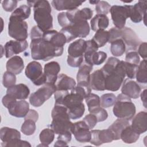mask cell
Listing matches in <instances>:
<instances>
[{"label":"cell","mask_w":147,"mask_h":147,"mask_svg":"<svg viewBox=\"0 0 147 147\" xmlns=\"http://www.w3.org/2000/svg\"><path fill=\"white\" fill-rule=\"evenodd\" d=\"M56 105L65 107L70 119H76L81 118L85 111L84 98L73 89L68 90H56L54 93Z\"/></svg>","instance_id":"obj_1"},{"label":"cell","mask_w":147,"mask_h":147,"mask_svg":"<svg viewBox=\"0 0 147 147\" xmlns=\"http://www.w3.org/2000/svg\"><path fill=\"white\" fill-rule=\"evenodd\" d=\"M51 115L52 121L50 126L55 133L59 135L57 140L69 142L72 138L73 123L70 121L67 108L63 105L55 104Z\"/></svg>","instance_id":"obj_2"},{"label":"cell","mask_w":147,"mask_h":147,"mask_svg":"<svg viewBox=\"0 0 147 147\" xmlns=\"http://www.w3.org/2000/svg\"><path fill=\"white\" fill-rule=\"evenodd\" d=\"M30 48L33 59L43 61H48L55 57L60 56L64 50V48L56 47L51 41L42 37L32 40Z\"/></svg>","instance_id":"obj_3"},{"label":"cell","mask_w":147,"mask_h":147,"mask_svg":"<svg viewBox=\"0 0 147 147\" xmlns=\"http://www.w3.org/2000/svg\"><path fill=\"white\" fill-rule=\"evenodd\" d=\"M34 19L37 26L46 32L53 28V17L51 15V7L48 1H36L33 5Z\"/></svg>","instance_id":"obj_4"},{"label":"cell","mask_w":147,"mask_h":147,"mask_svg":"<svg viewBox=\"0 0 147 147\" xmlns=\"http://www.w3.org/2000/svg\"><path fill=\"white\" fill-rule=\"evenodd\" d=\"M108 32L109 34L108 42L111 43L117 39H121L126 45V51H136L140 44V39L130 28L124 27L119 29L114 27L111 28Z\"/></svg>","instance_id":"obj_5"},{"label":"cell","mask_w":147,"mask_h":147,"mask_svg":"<svg viewBox=\"0 0 147 147\" xmlns=\"http://www.w3.org/2000/svg\"><path fill=\"white\" fill-rule=\"evenodd\" d=\"M113 111L118 118L127 121L132 119L135 115L136 109L131 98L121 93L116 97V100L113 105Z\"/></svg>","instance_id":"obj_6"},{"label":"cell","mask_w":147,"mask_h":147,"mask_svg":"<svg viewBox=\"0 0 147 147\" xmlns=\"http://www.w3.org/2000/svg\"><path fill=\"white\" fill-rule=\"evenodd\" d=\"M92 15L93 11L90 8L84 7L80 10L76 9L59 13L57 15V21L59 24L62 28H65L76 21H87V20L92 18Z\"/></svg>","instance_id":"obj_7"},{"label":"cell","mask_w":147,"mask_h":147,"mask_svg":"<svg viewBox=\"0 0 147 147\" xmlns=\"http://www.w3.org/2000/svg\"><path fill=\"white\" fill-rule=\"evenodd\" d=\"M90 30V25L87 21H78L63 28L60 32L65 36L67 42H69L77 37L85 38L89 34Z\"/></svg>","instance_id":"obj_8"},{"label":"cell","mask_w":147,"mask_h":147,"mask_svg":"<svg viewBox=\"0 0 147 147\" xmlns=\"http://www.w3.org/2000/svg\"><path fill=\"white\" fill-rule=\"evenodd\" d=\"M28 26L26 21L10 16L8 24L9 35L17 41H25L28 37Z\"/></svg>","instance_id":"obj_9"},{"label":"cell","mask_w":147,"mask_h":147,"mask_svg":"<svg viewBox=\"0 0 147 147\" xmlns=\"http://www.w3.org/2000/svg\"><path fill=\"white\" fill-rule=\"evenodd\" d=\"M125 76L122 61L120 60L115 69L105 76V90L111 91H118L123 83Z\"/></svg>","instance_id":"obj_10"},{"label":"cell","mask_w":147,"mask_h":147,"mask_svg":"<svg viewBox=\"0 0 147 147\" xmlns=\"http://www.w3.org/2000/svg\"><path fill=\"white\" fill-rule=\"evenodd\" d=\"M55 91V85L47 83L34 92L31 94L29 96V102L34 107H40L49 99Z\"/></svg>","instance_id":"obj_11"},{"label":"cell","mask_w":147,"mask_h":147,"mask_svg":"<svg viewBox=\"0 0 147 147\" xmlns=\"http://www.w3.org/2000/svg\"><path fill=\"white\" fill-rule=\"evenodd\" d=\"M26 76L36 86H41L47 83V78L42 72L41 64L37 61L30 62L25 70Z\"/></svg>","instance_id":"obj_12"},{"label":"cell","mask_w":147,"mask_h":147,"mask_svg":"<svg viewBox=\"0 0 147 147\" xmlns=\"http://www.w3.org/2000/svg\"><path fill=\"white\" fill-rule=\"evenodd\" d=\"M110 12L113 24L115 28L121 29L125 27L126 20L129 17L130 11L128 5L111 6Z\"/></svg>","instance_id":"obj_13"},{"label":"cell","mask_w":147,"mask_h":147,"mask_svg":"<svg viewBox=\"0 0 147 147\" xmlns=\"http://www.w3.org/2000/svg\"><path fill=\"white\" fill-rule=\"evenodd\" d=\"M71 132L76 140L80 142H88L91 140V131L83 121L73 123Z\"/></svg>","instance_id":"obj_14"},{"label":"cell","mask_w":147,"mask_h":147,"mask_svg":"<svg viewBox=\"0 0 147 147\" xmlns=\"http://www.w3.org/2000/svg\"><path fill=\"white\" fill-rule=\"evenodd\" d=\"M28 47L27 41H17L10 40L7 41L4 47L5 56L9 58L13 55H18L25 51Z\"/></svg>","instance_id":"obj_15"},{"label":"cell","mask_w":147,"mask_h":147,"mask_svg":"<svg viewBox=\"0 0 147 147\" xmlns=\"http://www.w3.org/2000/svg\"><path fill=\"white\" fill-rule=\"evenodd\" d=\"M132 22L139 23L142 20L143 16L147 13V1H139L134 5H128Z\"/></svg>","instance_id":"obj_16"},{"label":"cell","mask_w":147,"mask_h":147,"mask_svg":"<svg viewBox=\"0 0 147 147\" xmlns=\"http://www.w3.org/2000/svg\"><path fill=\"white\" fill-rule=\"evenodd\" d=\"M141 91V88L140 86L135 81L130 80V79H126L123 82L121 92L130 98H138L140 96Z\"/></svg>","instance_id":"obj_17"},{"label":"cell","mask_w":147,"mask_h":147,"mask_svg":"<svg viewBox=\"0 0 147 147\" xmlns=\"http://www.w3.org/2000/svg\"><path fill=\"white\" fill-rule=\"evenodd\" d=\"M131 126L137 133L141 134L147 130V113L141 111L133 117Z\"/></svg>","instance_id":"obj_18"},{"label":"cell","mask_w":147,"mask_h":147,"mask_svg":"<svg viewBox=\"0 0 147 147\" xmlns=\"http://www.w3.org/2000/svg\"><path fill=\"white\" fill-rule=\"evenodd\" d=\"M86 47V41L81 38L78 39L69 44L68 48V56L73 58L83 57Z\"/></svg>","instance_id":"obj_19"},{"label":"cell","mask_w":147,"mask_h":147,"mask_svg":"<svg viewBox=\"0 0 147 147\" xmlns=\"http://www.w3.org/2000/svg\"><path fill=\"white\" fill-rule=\"evenodd\" d=\"M6 94L12 96L16 99L25 100L28 98V96L30 94V90L26 85L20 83L14 84V86L7 88Z\"/></svg>","instance_id":"obj_20"},{"label":"cell","mask_w":147,"mask_h":147,"mask_svg":"<svg viewBox=\"0 0 147 147\" xmlns=\"http://www.w3.org/2000/svg\"><path fill=\"white\" fill-rule=\"evenodd\" d=\"M8 110L11 115L17 118H23L29 111V105L25 100L16 101L8 109Z\"/></svg>","instance_id":"obj_21"},{"label":"cell","mask_w":147,"mask_h":147,"mask_svg":"<svg viewBox=\"0 0 147 147\" xmlns=\"http://www.w3.org/2000/svg\"><path fill=\"white\" fill-rule=\"evenodd\" d=\"M60 71V66L56 61H53L45 64L44 74L47 78V83L55 84L57 78V75Z\"/></svg>","instance_id":"obj_22"},{"label":"cell","mask_w":147,"mask_h":147,"mask_svg":"<svg viewBox=\"0 0 147 147\" xmlns=\"http://www.w3.org/2000/svg\"><path fill=\"white\" fill-rule=\"evenodd\" d=\"M42 37L46 40L51 41L55 45L59 48H63L67 42L65 36L61 32H59L55 30H49L44 32Z\"/></svg>","instance_id":"obj_23"},{"label":"cell","mask_w":147,"mask_h":147,"mask_svg":"<svg viewBox=\"0 0 147 147\" xmlns=\"http://www.w3.org/2000/svg\"><path fill=\"white\" fill-rule=\"evenodd\" d=\"M105 76L101 69H98L90 75V86L91 89L96 91L105 90Z\"/></svg>","instance_id":"obj_24"},{"label":"cell","mask_w":147,"mask_h":147,"mask_svg":"<svg viewBox=\"0 0 147 147\" xmlns=\"http://www.w3.org/2000/svg\"><path fill=\"white\" fill-rule=\"evenodd\" d=\"M84 1L73 0H53L51 3L53 7L58 11L67 10L68 11L78 9Z\"/></svg>","instance_id":"obj_25"},{"label":"cell","mask_w":147,"mask_h":147,"mask_svg":"<svg viewBox=\"0 0 147 147\" xmlns=\"http://www.w3.org/2000/svg\"><path fill=\"white\" fill-rule=\"evenodd\" d=\"M56 90H71L76 86L75 80L65 74H61L57 76L55 83Z\"/></svg>","instance_id":"obj_26"},{"label":"cell","mask_w":147,"mask_h":147,"mask_svg":"<svg viewBox=\"0 0 147 147\" xmlns=\"http://www.w3.org/2000/svg\"><path fill=\"white\" fill-rule=\"evenodd\" d=\"M6 67L7 71L15 75H18L24 68L23 59L19 56H14L7 60Z\"/></svg>","instance_id":"obj_27"},{"label":"cell","mask_w":147,"mask_h":147,"mask_svg":"<svg viewBox=\"0 0 147 147\" xmlns=\"http://www.w3.org/2000/svg\"><path fill=\"white\" fill-rule=\"evenodd\" d=\"M91 28L93 31L106 29L109 24V20L106 15L96 14L90 21Z\"/></svg>","instance_id":"obj_28"},{"label":"cell","mask_w":147,"mask_h":147,"mask_svg":"<svg viewBox=\"0 0 147 147\" xmlns=\"http://www.w3.org/2000/svg\"><path fill=\"white\" fill-rule=\"evenodd\" d=\"M128 125L129 122L127 120L118 118L109 127V129L112 131L114 135V140L121 139V134L122 131Z\"/></svg>","instance_id":"obj_29"},{"label":"cell","mask_w":147,"mask_h":147,"mask_svg":"<svg viewBox=\"0 0 147 147\" xmlns=\"http://www.w3.org/2000/svg\"><path fill=\"white\" fill-rule=\"evenodd\" d=\"M92 65H91L86 62L83 64L82 63L79 67V69L76 75L78 83L83 82L90 83V72L92 70Z\"/></svg>","instance_id":"obj_30"},{"label":"cell","mask_w":147,"mask_h":147,"mask_svg":"<svg viewBox=\"0 0 147 147\" xmlns=\"http://www.w3.org/2000/svg\"><path fill=\"white\" fill-rule=\"evenodd\" d=\"M140 134L135 131L130 125L126 126L121 134V139L126 144L136 142L138 140Z\"/></svg>","instance_id":"obj_31"},{"label":"cell","mask_w":147,"mask_h":147,"mask_svg":"<svg viewBox=\"0 0 147 147\" xmlns=\"http://www.w3.org/2000/svg\"><path fill=\"white\" fill-rule=\"evenodd\" d=\"M0 138L3 142H7L13 139L21 138V134L15 129L3 127L0 130Z\"/></svg>","instance_id":"obj_32"},{"label":"cell","mask_w":147,"mask_h":147,"mask_svg":"<svg viewBox=\"0 0 147 147\" xmlns=\"http://www.w3.org/2000/svg\"><path fill=\"white\" fill-rule=\"evenodd\" d=\"M86 49L84 53L85 62L91 65H92L91 64V57L92 55L97 52L99 48L97 44L92 39L86 41Z\"/></svg>","instance_id":"obj_33"},{"label":"cell","mask_w":147,"mask_h":147,"mask_svg":"<svg viewBox=\"0 0 147 147\" xmlns=\"http://www.w3.org/2000/svg\"><path fill=\"white\" fill-rule=\"evenodd\" d=\"M126 49V45L121 39H117L111 42L110 51L115 57L123 55Z\"/></svg>","instance_id":"obj_34"},{"label":"cell","mask_w":147,"mask_h":147,"mask_svg":"<svg viewBox=\"0 0 147 147\" xmlns=\"http://www.w3.org/2000/svg\"><path fill=\"white\" fill-rule=\"evenodd\" d=\"M135 77L138 83L144 84H146L147 83L146 59H144L140 62V65L138 66V69Z\"/></svg>","instance_id":"obj_35"},{"label":"cell","mask_w":147,"mask_h":147,"mask_svg":"<svg viewBox=\"0 0 147 147\" xmlns=\"http://www.w3.org/2000/svg\"><path fill=\"white\" fill-rule=\"evenodd\" d=\"M97 44L98 48L102 47L106 45L109 40V32L105 30H99L96 32L95 35L92 38Z\"/></svg>","instance_id":"obj_36"},{"label":"cell","mask_w":147,"mask_h":147,"mask_svg":"<svg viewBox=\"0 0 147 147\" xmlns=\"http://www.w3.org/2000/svg\"><path fill=\"white\" fill-rule=\"evenodd\" d=\"M31 13V9L28 5H22L19 7L15 9L11 16L25 20L29 18Z\"/></svg>","instance_id":"obj_37"},{"label":"cell","mask_w":147,"mask_h":147,"mask_svg":"<svg viewBox=\"0 0 147 147\" xmlns=\"http://www.w3.org/2000/svg\"><path fill=\"white\" fill-rule=\"evenodd\" d=\"M55 138V132L52 129L45 128L43 129L39 135L41 143L49 145L53 142Z\"/></svg>","instance_id":"obj_38"},{"label":"cell","mask_w":147,"mask_h":147,"mask_svg":"<svg viewBox=\"0 0 147 147\" xmlns=\"http://www.w3.org/2000/svg\"><path fill=\"white\" fill-rule=\"evenodd\" d=\"M119 61L120 60L115 57H109L107 60L106 64L100 69L103 72L105 76L113 71L115 69L117 64L119 63Z\"/></svg>","instance_id":"obj_39"},{"label":"cell","mask_w":147,"mask_h":147,"mask_svg":"<svg viewBox=\"0 0 147 147\" xmlns=\"http://www.w3.org/2000/svg\"><path fill=\"white\" fill-rule=\"evenodd\" d=\"M85 100L88 106V110L91 112L94 109L100 106V98L99 96L95 94H90L86 98Z\"/></svg>","instance_id":"obj_40"},{"label":"cell","mask_w":147,"mask_h":147,"mask_svg":"<svg viewBox=\"0 0 147 147\" xmlns=\"http://www.w3.org/2000/svg\"><path fill=\"white\" fill-rule=\"evenodd\" d=\"M98 138L100 144L102 145L105 143H109L114 140V135L112 131L108 128L107 129L99 130Z\"/></svg>","instance_id":"obj_41"},{"label":"cell","mask_w":147,"mask_h":147,"mask_svg":"<svg viewBox=\"0 0 147 147\" xmlns=\"http://www.w3.org/2000/svg\"><path fill=\"white\" fill-rule=\"evenodd\" d=\"M35 123L36 122L32 119H24V122L21 127V131L25 135H32L34 133L36 128Z\"/></svg>","instance_id":"obj_42"},{"label":"cell","mask_w":147,"mask_h":147,"mask_svg":"<svg viewBox=\"0 0 147 147\" xmlns=\"http://www.w3.org/2000/svg\"><path fill=\"white\" fill-rule=\"evenodd\" d=\"M116 100V96L113 93L105 94L100 98V106L103 108H108L113 106Z\"/></svg>","instance_id":"obj_43"},{"label":"cell","mask_w":147,"mask_h":147,"mask_svg":"<svg viewBox=\"0 0 147 147\" xmlns=\"http://www.w3.org/2000/svg\"><path fill=\"white\" fill-rule=\"evenodd\" d=\"M16 82V77L14 74L9 71L4 72L2 78V84L6 88H9L15 84Z\"/></svg>","instance_id":"obj_44"},{"label":"cell","mask_w":147,"mask_h":147,"mask_svg":"<svg viewBox=\"0 0 147 147\" xmlns=\"http://www.w3.org/2000/svg\"><path fill=\"white\" fill-rule=\"evenodd\" d=\"M1 146L2 147H30L31 145L26 141L16 138L7 142H2Z\"/></svg>","instance_id":"obj_45"},{"label":"cell","mask_w":147,"mask_h":147,"mask_svg":"<svg viewBox=\"0 0 147 147\" xmlns=\"http://www.w3.org/2000/svg\"><path fill=\"white\" fill-rule=\"evenodd\" d=\"M122 64L125 71L126 76H127L128 79H134L136 76V74L138 69V65L130 64L124 61H122Z\"/></svg>","instance_id":"obj_46"},{"label":"cell","mask_w":147,"mask_h":147,"mask_svg":"<svg viewBox=\"0 0 147 147\" xmlns=\"http://www.w3.org/2000/svg\"><path fill=\"white\" fill-rule=\"evenodd\" d=\"M110 8L111 6L107 2L99 1V2L96 5L95 11L97 14L106 15L110 12Z\"/></svg>","instance_id":"obj_47"},{"label":"cell","mask_w":147,"mask_h":147,"mask_svg":"<svg viewBox=\"0 0 147 147\" xmlns=\"http://www.w3.org/2000/svg\"><path fill=\"white\" fill-rule=\"evenodd\" d=\"M90 113L95 115L97 118L98 122H103L105 121L108 117V113L107 111L101 106L94 109Z\"/></svg>","instance_id":"obj_48"},{"label":"cell","mask_w":147,"mask_h":147,"mask_svg":"<svg viewBox=\"0 0 147 147\" xmlns=\"http://www.w3.org/2000/svg\"><path fill=\"white\" fill-rule=\"evenodd\" d=\"M107 58V54L103 51L96 52L91 57V64L99 65L102 64Z\"/></svg>","instance_id":"obj_49"},{"label":"cell","mask_w":147,"mask_h":147,"mask_svg":"<svg viewBox=\"0 0 147 147\" xmlns=\"http://www.w3.org/2000/svg\"><path fill=\"white\" fill-rule=\"evenodd\" d=\"M140 56L137 52L130 51L126 53L125 61L132 64L138 65L140 62Z\"/></svg>","instance_id":"obj_50"},{"label":"cell","mask_w":147,"mask_h":147,"mask_svg":"<svg viewBox=\"0 0 147 147\" xmlns=\"http://www.w3.org/2000/svg\"><path fill=\"white\" fill-rule=\"evenodd\" d=\"M83 121L86 123L90 129H93L98 122V120L95 115L91 113L86 115L84 117Z\"/></svg>","instance_id":"obj_51"},{"label":"cell","mask_w":147,"mask_h":147,"mask_svg":"<svg viewBox=\"0 0 147 147\" xmlns=\"http://www.w3.org/2000/svg\"><path fill=\"white\" fill-rule=\"evenodd\" d=\"M17 1L16 0H6L2 1V6L4 10L7 12L13 11L17 6Z\"/></svg>","instance_id":"obj_52"},{"label":"cell","mask_w":147,"mask_h":147,"mask_svg":"<svg viewBox=\"0 0 147 147\" xmlns=\"http://www.w3.org/2000/svg\"><path fill=\"white\" fill-rule=\"evenodd\" d=\"M16 101H17L16 99H15L12 96L7 94L2 98V103L3 105L7 109L10 107H11Z\"/></svg>","instance_id":"obj_53"},{"label":"cell","mask_w":147,"mask_h":147,"mask_svg":"<svg viewBox=\"0 0 147 147\" xmlns=\"http://www.w3.org/2000/svg\"><path fill=\"white\" fill-rule=\"evenodd\" d=\"M83 57L79 58H73L68 56L67 57V63L72 67H78L83 63Z\"/></svg>","instance_id":"obj_54"},{"label":"cell","mask_w":147,"mask_h":147,"mask_svg":"<svg viewBox=\"0 0 147 147\" xmlns=\"http://www.w3.org/2000/svg\"><path fill=\"white\" fill-rule=\"evenodd\" d=\"M44 32H42L37 26H34L30 30V39H36L42 37Z\"/></svg>","instance_id":"obj_55"},{"label":"cell","mask_w":147,"mask_h":147,"mask_svg":"<svg viewBox=\"0 0 147 147\" xmlns=\"http://www.w3.org/2000/svg\"><path fill=\"white\" fill-rule=\"evenodd\" d=\"M146 42H144L141 43L139 45V47L138 49V53L141 57L144 59H146L147 54H146Z\"/></svg>","instance_id":"obj_56"},{"label":"cell","mask_w":147,"mask_h":147,"mask_svg":"<svg viewBox=\"0 0 147 147\" xmlns=\"http://www.w3.org/2000/svg\"><path fill=\"white\" fill-rule=\"evenodd\" d=\"M38 113L33 109L29 110L26 115L24 117V119H32L35 122H37V121L38 120Z\"/></svg>","instance_id":"obj_57"},{"label":"cell","mask_w":147,"mask_h":147,"mask_svg":"<svg viewBox=\"0 0 147 147\" xmlns=\"http://www.w3.org/2000/svg\"><path fill=\"white\" fill-rule=\"evenodd\" d=\"M146 93H147V90H146V89H145L141 93V94H140L141 99L142 102V104L145 108L147 107V106H147V105H146Z\"/></svg>","instance_id":"obj_58"},{"label":"cell","mask_w":147,"mask_h":147,"mask_svg":"<svg viewBox=\"0 0 147 147\" xmlns=\"http://www.w3.org/2000/svg\"><path fill=\"white\" fill-rule=\"evenodd\" d=\"M54 146H68V144L67 142L63 141L57 140V141L55 143Z\"/></svg>","instance_id":"obj_59"},{"label":"cell","mask_w":147,"mask_h":147,"mask_svg":"<svg viewBox=\"0 0 147 147\" xmlns=\"http://www.w3.org/2000/svg\"><path fill=\"white\" fill-rule=\"evenodd\" d=\"M99 1H90L89 2H90L91 4H92V5H93V4L96 5V4L99 2Z\"/></svg>","instance_id":"obj_60"},{"label":"cell","mask_w":147,"mask_h":147,"mask_svg":"<svg viewBox=\"0 0 147 147\" xmlns=\"http://www.w3.org/2000/svg\"><path fill=\"white\" fill-rule=\"evenodd\" d=\"M1 57H2L3 55V47L2 45H1Z\"/></svg>","instance_id":"obj_61"},{"label":"cell","mask_w":147,"mask_h":147,"mask_svg":"<svg viewBox=\"0 0 147 147\" xmlns=\"http://www.w3.org/2000/svg\"><path fill=\"white\" fill-rule=\"evenodd\" d=\"M1 21H2V30H1V32L2 31V30H3V20H2V18H1Z\"/></svg>","instance_id":"obj_62"}]
</instances>
